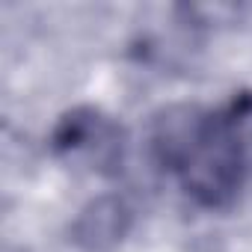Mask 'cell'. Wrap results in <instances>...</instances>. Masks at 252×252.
<instances>
[{
  "instance_id": "4",
  "label": "cell",
  "mask_w": 252,
  "mask_h": 252,
  "mask_svg": "<svg viewBox=\"0 0 252 252\" xmlns=\"http://www.w3.org/2000/svg\"><path fill=\"white\" fill-rule=\"evenodd\" d=\"M134 228V208L116 193L98 196L80 208L71 222V243L80 252H113Z\"/></svg>"
},
{
  "instance_id": "5",
  "label": "cell",
  "mask_w": 252,
  "mask_h": 252,
  "mask_svg": "<svg viewBox=\"0 0 252 252\" xmlns=\"http://www.w3.org/2000/svg\"><path fill=\"white\" fill-rule=\"evenodd\" d=\"M220 122L234 152L240 155L246 172L252 175V92H237L220 113Z\"/></svg>"
},
{
  "instance_id": "2",
  "label": "cell",
  "mask_w": 252,
  "mask_h": 252,
  "mask_svg": "<svg viewBox=\"0 0 252 252\" xmlns=\"http://www.w3.org/2000/svg\"><path fill=\"white\" fill-rule=\"evenodd\" d=\"M184 190L205 208H225L249 178L240 155L222 131L220 116H214L208 137L190 155V160L178 169Z\"/></svg>"
},
{
  "instance_id": "1",
  "label": "cell",
  "mask_w": 252,
  "mask_h": 252,
  "mask_svg": "<svg viewBox=\"0 0 252 252\" xmlns=\"http://www.w3.org/2000/svg\"><path fill=\"white\" fill-rule=\"evenodd\" d=\"M51 149L71 169L116 175L128 155V140H125V128L113 116L95 107H74L57 122Z\"/></svg>"
},
{
  "instance_id": "3",
  "label": "cell",
  "mask_w": 252,
  "mask_h": 252,
  "mask_svg": "<svg viewBox=\"0 0 252 252\" xmlns=\"http://www.w3.org/2000/svg\"><path fill=\"white\" fill-rule=\"evenodd\" d=\"M211 122L214 116H208L196 104H172L160 110L152 122V134H149L155 160L163 169L178 175V169L190 160V155L208 137Z\"/></svg>"
}]
</instances>
